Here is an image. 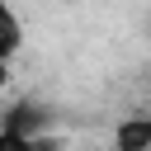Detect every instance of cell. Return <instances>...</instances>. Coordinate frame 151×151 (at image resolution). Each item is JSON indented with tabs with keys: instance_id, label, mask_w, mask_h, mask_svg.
Instances as JSON below:
<instances>
[{
	"instance_id": "cell-1",
	"label": "cell",
	"mask_w": 151,
	"mask_h": 151,
	"mask_svg": "<svg viewBox=\"0 0 151 151\" xmlns=\"http://www.w3.org/2000/svg\"><path fill=\"white\" fill-rule=\"evenodd\" d=\"M113 151H151V113H127L113 123Z\"/></svg>"
},
{
	"instance_id": "cell-3",
	"label": "cell",
	"mask_w": 151,
	"mask_h": 151,
	"mask_svg": "<svg viewBox=\"0 0 151 151\" xmlns=\"http://www.w3.org/2000/svg\"><path fill=\"white\" fill-rule=\"evenodd\" d=\"M9 85V61H0V90Z\"/></svg>"
},
{
	"instance_id": "cell-2",
	"label": "cell",
	"mask_w": 151,
	"mask_h": 151,
	"mask_svg": "<svg viewBox=\"0 0 151 151\" xmlns=\"http://www.w3.org/2000/svg\"><path fill=\"white\" fill-rule=\"evenodd\" d=\"M24 52V19L14 0H0V61H14Z\"/></svg>"
}]
</instances>
